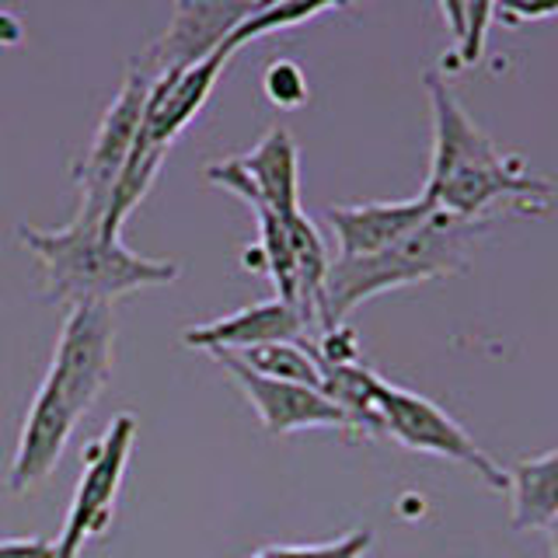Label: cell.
Returning <instances> with one entry per match:
<instances>
[{
    "instance_id": "1",
    "label": "cell",
    "mask_w": 558,
    "mask_h": 558,
    "mask_svg": "<svg viewBox=\"0 0 558 558\" xmlns=\"http://www.w3.org/2000/svg\"><path fill=\"white\" fill-rule=\"evenodd\" d=\"M426 92L433 109V161L418 196L461 220H488V209L502 203L520 214H548L555 185L534 174L523 157L502 154L436 70L426 74Z\"/></svg>"
},
{
    "instance_id": "2",
    "label": "cell",
    "mask_w": 558,
    "mask_h": 558,
    "mask_svg": "<svg viewBox=\"0 0 558 558\" xmlns=\"http://www.w3.org/2000/svg\"><path fill=\"white\" fill-rule=\"evenodd\" d=\"M17 238L43 262L46 301L52 304H112L116 296L168 287L182 276V269L168 258L136 255L122 244V238H105L98 223H22Z\"/></svg>"
},
{
    "instance_id": "3",
    "label": "cell",
    "mask_w": 558,
    "mask_h": 558,
    "mask_svg": "<svg viewBox=\"0 0 558 558\" xmlns=\"http://www.w3.org/2000/svg\"><path fill=\"white\" fill-rule=\"evenodd\" d=\"M485 227L488 220H461L436 209L423 227H415L391 248L360 258H331L322 296V328L342 325L349 314L374 301L377 293L464 272L471 248Z\"/></svg>"
},
{
    "instance_id": "4",
    "label": "cell",
    "mask_w": 558,
    "mask_h": 558,
    "mask_svg": "<svg viewBox=\"0 0 558 558\" xmlns=\"http://www.w3.org/2000/svg\"><path fill=\"white\" fill-rule=\"evenodd\" d=\"M377 412L384 436H391L401 447L447 458L453 464L468 468L478 482H485L493 493H510V475L499 468L488 453L471 440L468 429L453 415H447L436 401L398 388V384L377 377Z\"/></svg>"
},
{
    "instance_id": "5",
    "label": "cell",
    "mask_w": 558,
    "mask_h": 558,
    "mask_svg": "<svg viewBox=\"0 0 558 558\" xmlns=\"http://www.w3.org/2000/svg\"><path fill=\"white\" fill-rule=\"evenodd\" d=\"M112 342L116 322L109 304H74L63 318L57 353L39 388L81 418L112 377Z\"/></svg>"
},
{
    "instance_id": "6",
    "label": "cell",
    "mask_w": 558,
    "mask_h": 558,
    "mask_svg": "<svg viewBox=\"0 0 558 558\" xmlns=\"http://www.w3.org/2000/svg\"><path fill=\"white\" fill-rule=\"evenodd\" d=\"M136 440V415L119 412L101 440H95L84 453V475L77 482V493L70 499V510L63 520L57 545V558H81L84 545L92 537H101L112 527L116 517V496L126 475L130 453Z\"/></svg>"
},
{
    "instance_id": "7",
    "label": "cell",
    "mask_w": 558,
    "mask_h": 558,
    "mask_svg": "<svg viewBox=\"0 0 558 558\" xmlns=\"http://www.w3.org/2000/svg\"><path fill=\"white\" fill-rule=\"evenodd\" d=\"M150 77L140 74V70H130L126 81H122L116 101L105 112L101 126L95 133V144L87 150L84 165L77 168V185H81V209L77 217L81 223H98L105 209H109L112 189L119 182L122 168L130 161V150L136 144L140 122H144V105L150 95Z\"/></svg>"
},
{
    "instance_id": "8",
    "label": "cell",
    "mask_w": 558,
    "mask_h": 558,
    "mask_svg": "<svg viewBox=\"0 0 558 558\" xmlns=\"http://www.w3.org/2000/svg\"><path fill=\"white\" fill-rule=\"evenodd\" d=\"M206 179L241 203L266 206L276 217L301 214V150L287 126H272L255 150L206 168Z\"/></svg>"
},
{
    "instance_id": "9",
    "label": "cell",
    "mask_w": 558,
    "mask_h": 558,
    "mask_svg": "<svg viewBox=\"0 0 558 558\" xmlns=\"http://www.w3.org/2000/svg\"><path fill=\"white\" fill-rule=\"evenodd\" d=\"M252 14V0H174L168 32L157 39L133 70L150 81L168 70L196 66L223 49L231 32Z\"/></svg>"
},
{
    "instance_id": "10",
    "label": "cell",
    "mask_w": 558,
    "mask_h": 558,
    "mask_svg": "<svg viewBox=\"0 0 558 558\" xmlns=\"http://www.w3.org/2000/svg\"><path fill=\"white\" fill-rule=\"evenodd\" d=\"M214 360L244 391V398L252 401V409L258 412V423L266 426L269 436H287L296 429H349V418L342 415V409L336 401H328L318 388L266 377L252 371V366L234 353H217Z\"/></svg>"
},
{
    "instance_id": "11",
    "label": "cell",
    "mask_w": 558,
    "mask_h": 558,
    "mask_svg": "<svg viewBox=\"0 0 558 558\" xmlns=\"http://www.w3.org/2000/svg\"><path fill=\"white\" fill-rule=\"evenodd\" d=\"M227 63H231V52L220 49L196 66L168 70V74L154 77L147 105H144V122H140V133H136V144L171 150L179 133L199 116L206 98L214 95V87H217Z\"/></svg>"
},
{
    "instance_id": "12",
    "label": "cell",
    "mask_w": 558,
    "mask_h": 558,
    "mask_svg": "<svg viewBox=\"0 0 558 558\" xmlns=\"http://www.w3.org/2000/svg\"><path fill=\"white\" fill-rule=\"evenodd\" d=\"M311 339V328L293 304L279 301H258L252 307H241L234 314H223L217 322H203L182 331V342L203 353H248V349L269 345V342H301Z\"/></svg>"
},
{
    "instance_id": "13",
    "label": "cell",
    "mask_w": 558,
    "mask_h": 558,
    "mask_svg": "<svg viewBox=\"0 0 558 558\" xmlns=\"http://www.w3.org/2000/svg\"><path fill=\"white\" fill-rule=\"evenodd\" d=\"M436 214L426 196L395 199V203H360V206H328L325 220L339 241V258L374 255L409 238Z\"/></svg>"
},
{
    "instance_id": "14",
    "label": "cell",
    "mask_w": 558,
    "mask_h": 558,
    "mask_svg": "<svg viewBox=\"0 0 558 558\" xmlns=\"http://www.w3.org/2000/svg\"><path fill=\"white\" fill-rule=\"evenodd\" d=\"M77 423L81 418L70 412L63 401L46 395L43 388L35 391L32 409H28L25 426H22V440H17L14 461L8 471V493L22 496L39 482H46L52 471H57Z\"/></svg>"
},
{
    "instance_id": "15",
    "label": "cell",
    "mask_w": 558,
    "mask_h": 558,
    "mask_svg": "<svg viewBox=\"0 0 558 558\" xmlns=\"http://www.w3.org/2000/svg\"><path fill=\"white\" fill-rule=\"evenodd\" d=\"M506 475H510V496H513V510H510L513 531L520 534L548 531L558 520V450L523 458Z\"/></svg>"
},
{
    "instance_id": "16",
    "label": "cell",
    "mask_w": 558,
    "mask_h": 558,
    "mask_svg": "<svg viewBox=\"0 0 558 558\" xmlns=\"http://www.w3.org/2000/svg\"><path fill=\"white\" fill-rule=\"evenodd\" d=\"M345 0H279V4H269L262 11H252L244 22L231 32V39L223 43V52H234L241 46H248L255 39H262V35H272V32H283V28H296L311 22V17H318L331 8H342Z\"/></svg>"
},
{
    "instance_id": "17",
    "label": "cell",
    "mask_w": 558,
    "mask_h": 558,
    "mask_svg": "<svg viewBox=\"0 0 558 558\" xmlns=\"http://www.w3.org/2000/svg\"><path fill=\"white\" fill-rule=\"evenodd\" d=\"M241 360L252 366V371L276 377V380H290V384H304V388H318L322 391V363L314 356L311 339L301 342H269L241 353Z\"/></svg>"
},
{
    "instance_id": "18",
    "label": "cell",
    "mask_w": 558,
    "mask_h": 558,
    "mask_svg": "<svg viewBox=\"0 0 558 558\" xmlns=\"http://www.w3.org/2000/svg\"><path fill=\"white\" fill-rule=\"evenodd\" d=\"M374 548V531L360 527L336 541H318V545H266L252 558H363Z\"/></svg>"
},
{
    "instance_id": "19",
    "label": "cell",
    "mask_w": 558,
    "mask_h": 558,
    "mask_svg": "<svg viewBox=\"0 0 558 558\" xmlns=\"http://www.w3.org/2000/svg\"><path fill=\"white\" fill-rule=\"evenodd\" d=\"M499 0H468L464 11V35L458 43V66H475L488 39V22H493Z\"/></svg>"
},
{
    "instance_id": "20",
    "label": "cell",
    "mask_w": 558,
    "mask_h": 558,
    "mask_svg": "<svg viewBox=\"0 0 558 558\" xmlns=\"http://www.w3.org/2000/svg\"><path fill=\"white\" fill-rule=\"evenodd\" d=\"M266 98L279 109H296V105L307 101V77L304 70L290 63V60H279L266 70Z\"/></svg>"
},
{
    "instance_id": "21",
    "label": "cell",
    "mask_w": 558,
    "mask_h": 558,
    "mask_svg": "<svg viewBox=\"0 0 558 558\" xmlns=\"http://www.w3.org/2000/svg\"><path fill=\"white\" fill-rule=\"evenodd\" d=\"M558 14V0H499L496 14L502 25H523V22H541V17H555Z\"/></svg>"
},
{
    "instance_id": "22",
    "label": "cell",
    "mask_w": 558,
    "mask_h": 558,
    "mask_svg": "<svg viewBox=\"0 0 558 558\" xmlns=\"http://www.w3.org/2000/svg\"><path fill=\"white\" fill-rule=\"evenodd\" d=\"M0 558H57V545L43 537L0 541Z\"/></svg>"
},
{
    "instance_id": "23",
    "label": "cell",
    "mask_w": 558,
    "mask_h": 558,
    "mask_svg": "<svg viewBox=\"0 0 558 558\" xmlns=\"http://www.w3.org/2000/svg\"><path fill=\"white\" fill-rule=\"evenodd\" d=\"M440 11H444V22L453 32V39L461 43L464 35V11H468V0H440Z\"/></svg>"
},
{
    "instance_id": "24",
    "label": "cell",
    "mask_w": 558,
    "mask_h": 558,
    "mask_svg": "<svg viewBox=\"0 0 558 558\" xmlns=\"http://www.w3.org/2000/svg\"><path fill=\"white\" fill-rule=\"evenodd\" d=\"M545 534H548V548H551V558H558V520L551 523V527H548Z\"/></svg>"
},
{
    "instance_id": "25",
    "label": "cell",
    "mask_w": 558,
    "mask_h": 558,
    "mask_svg": "<svg viewBox=\"0 0 558 558\" xmlns=\"http://www.w3.org/2000/svg\"><path fill=\"white\" fill-rule=\"evenodd\" d=\"M269 4H279V0H252V11H262V8H269Z\"/></svg>"
},
{
    "instance_id": "26",
    "label": "cell",
    "mask_w": 558,
    "mask_h": 558,
    "mask_svg": "<svg viewBox=\"0 0 558 558\" xmlns=\"http://www.w3.org/2000/svg\"><path fill=\"white\" fill-rule=\"evenodd\" d=\"M345 4H349V0H345Z\"/></svg>"
}]
</instances>
